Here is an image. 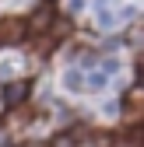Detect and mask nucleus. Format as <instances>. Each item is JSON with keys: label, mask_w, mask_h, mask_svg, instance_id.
<instances>
[{"label": "nucleus", "mask_w": 144, "mask_h": 147, "mask_svg": "<svg viewBox=\"0 0 144 147\" xmlns=\"http://www.w3.org/2000/svg\"><path fill=\"white\" fill-rule=\"evenodd\" d=\"M53 18H56V0H42L39 11H35L25 25H28V32H46V28L53 25Z\"/></svg>", "instance_id": "obj_1"}, {"label": "nucleus", "mask_w": 144, "mask_h": 147, "mask_svg": "<svg viewBox=\"0 0 144 147\" xmlns=\"http://www.w3.org/2000/svg\"><path fill=\"white\" fill-rule=\"evenodd\" d=\"M25 98H28V81H11V84H4V88H0V102H4L7 109L21 105Z\"/></svg>", "instance_id": "obj_2"}, {"label": "nucleus", "mask_w": 144, "mask_h": 147, "mask_svg": "<svg viewBox=\"0 0 144 147\" xmlns=\"http://www.w3.org/2000/svg\"><path fill=\"white\" fill-rule=\"evenodd\" d=\"M25 32H28V25L21 21V18H7V21H0V39H4V42H21Z\"/></svg>", "instance_id": "obj_3"}, {"label": "nucleus", "mask_w": 144, "mask_h": 147, "mask_svg": "<svg viewBox=\"0 0 144 147\" xmlns=\"http://www.w3.org/2000/svg\"><path fill=\"white\" fill-rule=\"evenodd\" d=\"M77 147H113V133H92V130H88L77 140Z\"/></svg>", "instance_id": "obj_4"}, {"label": "nucleus", "mask_w": 144, "mask_h": 147, "mask_svg": "<svg viewBox=\"0 0 144 147\" xmlns=\"http://www.w3.org/2000/svg\"><path fill=\"white\" fill-rule=\"evenodd\" d=\"M46 32H49V39L60 42V39H67V35H70V21H67V18H53V25H49Z\"/></svg>", "instance_id": "obj_5"}, {"label": "nucleus", "mask_w": 144, "mask_h": 147, "mask_svg": "<svg viewBox=\"0 0 144 147\" xmlns=\"http://www.w3.org/2000/svg\"><path fill=\"white\" fill-rule=\"evenodd\" d=\"M67 88H74V91L81 88V74H77V70H74V74H67Z\"/></svg>", "instance_id": "obj_6"}]
</instances>
